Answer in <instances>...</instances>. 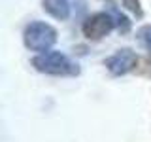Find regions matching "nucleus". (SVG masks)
Masks as SVG:
<instances>
[{"mask_svg": "<svg viewBox=\"0 0 151 142\" xmlns=\"http://www.w3.org/2000/svg\"><path fill=\"white\" fill-rule=\"evenodd\" d=\"M32 66L44 74L53 76H76L79 74V66L72 63L64 53L60 51H47L32 59Z\"/></svg>", "mask_w": 151, "mask_h": 142, "instance_id": "f257e3e1", "label": "nucleus"}, {"mask_svg": "<svg viewBox=\"0 0 151 142\" xmlns=\"http://www.w3.org/2000/svg\"><path fill=\"white\" fill-rule=\"evenodd\" d=\"M25 46L32 51H45L57 42V30L47 23L34 21L25 28Z\"/></svg>", "mask_w": 151, "mask_h": 142, "instance_id": "f03ea898", "label": "nucleus"}, {"mask_svg": "<svg viewBox=\"0 0 151 142\" xmlns=\"http://www.w3.org/2000/svg\"><path fill=\"white\" fill-rule=\"evenodd\" d=\"M115 21L110 13H94L83 23V34L89 40H100L113 28Z\"/></svg>", "mask_w": 151, "mask_h": 142, "instance_id": "7ed1b4c3", "label": "nucleus"}, {"mask_svg": "<svg viewBox=\"0 0 151 142\" xmlns=\"http://www.w3.org/2000/svg\"><path fill=\"white\" fill-rule=\"evenodd\" d=\"M138 63V57L132 49H119L115 55H111L110 59H106V66L108 70L113 74V76H123L127 72H130L132 68Z\"/></svg>", "mask_w": 151, "mask_h": 142, "instance_id": "20e7f679", "label": "nucleus"}, {"mask_svg": "<svg viewBox=\"0 0 151 142\" xmlns=\"http://www.w3.org/2000/svg\"><path fill=\"white\" fill-rule=\"evenodd\" d=\"M42 6L51 17L64 21L70 15V2L68 0H42Z\"/></svg>", "mask_w": 151, "mask_h": 142, "instance_id": "39448f33", "label": "nucleus"}, {"mask_svg": "<svg viewBox=\"0 0 151 142\" xmlns=\"http://www.w3.org/2000/svg\"><path fill=\"white\" fill-rule=\"evenodd\" d=\"M113 19H115V25H117V28H119L121 32H127V30L130 28V21H129L125 15H121V13L113 12Z\"/></svg>", "mask_w": 151, "mask_h": 142, "instance_id": "423d86ee", "label": "nucleus"}, {"mask_svg": "<svg viewBox=\"0 0 151 142\" xmlns=\"http://www.w3.org/2000/svg\"><path fill=\"white\" fill-rule=\"evenodd\" d=\"M138 36H140V40L144 42V46L147 47V49H151V27H142Z\"/></svg>", "mask_w": 151, "mask_h": 142, "instance_id": "0eeeda50", "label": "nucleus"}, {"mask_svg": "<svg viewBox=\"0 0 151 142\" xmlns=\"http://www.w3.org/2000/svg\"><path fill=\"white\" fill-rule=\"evenodd\" d=\"M123 6L127 9H130L132 13H136V15H142V8H140V0H123Z\"/></svg>", "mask_w": 151, "mask_h": 142, "instance_id": "6e6552de", "label": "nucleus"}]
</instances>
